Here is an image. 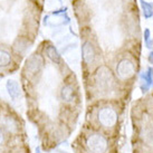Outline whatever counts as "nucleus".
Listing matches in <instances>:
<instances>
[{
	"label": "nucleus",
	"instance_id": "11",
	"mask_svg": "<svg viewBox=\"0 0 153 153\" xmlns=\"http://www.w3.org/2000/svg\"><path fill=\"white\" fill-rule=\"evenodd\" d=\"M141 10L145 19H151L153 17V4L148 2L145 0H140Z\"/></svg>",
	"mask_w": 153,
	"mask_h": 153
},
{
	"label": "nucleus",
	"instance_id": "9",
	"mask_svg": "<svg viewBox=\"0 0 153 153\" xmlns=\"http://www.w3.org/2000/svg\"><path fill=\"white\" fill-rule=\"evenodd\" d=\"M75 93L76 91L74 88V86L72 84H65L63 87H62V91H60V96H62V100L66 103H71L74 101L75 98Z\"/></svg>",
	"mask_w": 153,
	"mask_h": 153
},
{
	"label": "nucleus",
	"instance_id": "18",
	"mask_svg": "<svg viewBox=\"0 0 153 153\" xmlns=\"http://www.w3.org/2000/svg\"><path fill=\"white\" fill-rule=\"evenodd\" d=\"M137 153H153L152 151H150V150H145V149H141L137 151Z\"/></svg>",
	"mask_w": 153,
	"mask_h": 153
},
{
	"label": "nucleus",
	"instance_id": "15",
	"mask_svg": "<svg viewBox=\"0 0 153 153\" xmlns=\"http://www.w3.org/2000/svg\"><path fill=\"white\" fill-rule=\"evenodd\" d=\"M144 43H145V46L146 48H149L151 49L153 46V40L151 39V30L149 28H146L144 30Z\"/></svg>",
	"mask_w": 153,
	"mask_h": 153
},
{
	"label": "nucleus",
	"instance_id": "19",
	"mask_svg": "<svg viewBox=\"0 0 153 153\" xmlns=\"http://www.w3.org/2000/svg\"><path fill=\"white\" fill-rule=\"evenodd\" d=\"M36 152H37V153H42V152H40V149H39V148L37 150H36Z\"/></svg>",
	"mask_w": 153,
	"mask_h": 153
},
{
	"label": "nucleus",
	"instance_id": "5",
	"mask_svg": "<svg viewBox=\"0 0 153 153\" xmlns=\"http://www.w3.org/2000/svg\"><path fill=\"white\" fill-rule=\"evenodd\" d=\"M82 57L87 67L95 65L98 57L97 47L92 39H85L82 44Z\"/></svg>",
	"mask_w": 153,
	"mask_h": 153
},
{
	"label": "nucleus",
	"instance_id": "12",
	"mask_svg": "<svg viewBox=\"0 0 153 153\" xmlns=\"http://www.w3.org/2000/svg\"><path fill=\"white\" fill-rule=\"evenodd\" d=\"M7 89H8L9 95L13 100H16L19 96V94H20V92H19V86H18V84L15 81H9L7 83Z\"/></svg>",
	"mask_w": 153,
	"mask_h": 153
},
{
	"label": "nucleus",
	"instance_id": "2",
	"mask_svg": "<svg viewBox=\"0 0 153 153\" xmlns=\"http://www.w3.org/2000/svg\"><path fill=\"white\" fill-rule=\"evenodd\" d=\"M93 85L98 94L110 96L119 92L121 83L117 81L113 69L106 65H101L93 74Z\"/></svg>",
	"mask_w": 153,
	"mask_h": 153
},
{
	"label": "nucleus",
	"instance_id": "3",
	"mask_svg": "<svg viewBox=\"0 0 153 153\" xmlns=\"http://www.w3.org/2000/svg\"><path fill=\"white\" fill-rule=\"evenodd\" d=\"M121 108L119 103L114 101H105L96 112V121L100 128L105 131H113L119 125Z\"/></svg>",
	"mask_w": 153,
	"mask_h": 153
},
{
	"label": "nucleus",
	"instance_id": "13",
	"mask_svg": "<svg viewBox=\"0 0 153 153\" xmlns=\"http://www.w3.org/2000/svg\"><path fill=\"white\" fill-rule=\"evenodd\" d=\"M46 54H47V56L51 58L54 63H59L60 62V56H59V54L57 53V51L55 49V47L54 46H48L47 47V49H46Z\"/></svg>",
	"mask_w": 153,
	"mask_h": 153
},
{
	"label": "nucleus",
	"instance_id": "8",
	"mask_svg": "<svg viewBox=\"0 0 153 153\" xmlns=\"http://www.w3.org/2000/svg\"><path fill=\"white\" fill-rule=\"evenodd\" d=\"M153 86V67H149L146 71L140 74V87L143 93H148Z\"/></svg>",
	"mask_w": 153,
	"mask_h": 153
},
{
	"label": "nucleus",
	"instance_id": "4",
	"mask_svg": "<svg viewBox=\"0 0 153 153\" xmlns=\"http://www.w3.org/2000/svg\"><path fill=\"white\" fill-rule=\"evenodd\" d=\"M85 146L91 153H108L111 144L108 137L104 133L94 131L86 136Z\"/></svg>",
	"mask_w": 153,
	"mask_h": 153
},
{
	"label": "nucleus",
	"instance_id": "14",
	"mask_svg": "<svg viewBox=\"0 0 153 153\" xmlns=\"http://www.w3.org/2000/svg\"><path fill=\"white\" fill-rule=\"evenodd\" d=\"M10 62V55L9 53L4 51H0V66H6Z\"/></svg>",
	"mask_w": 153,
	"mask_h": 153
},
{
	"label": "nucleus",
	"instance_id": "6",
	"mask_svg": "<svg viewBox=\"0 0 153 153\" xmlns=\"http://www.w3.org/2000/svg\"><path fill=\"white\" fill-rule=\"evenodd\" d=\"M139 134L143 144H153V122L150 120H143L141 126L139 128Z\"/></svg>",
	"mask_w": 153,
	"mask_h": 153
},
{
	"label": "nucleus",
	"instance_id": "1",
	"mask_svg": "<svg viewBox=\"0 0 153 153\" xmlns=\"http://www.w3.org/2000/svg\"><path fill=\"white\" fill-rule=\"evenodd\" d=\"M113 72L121 84H128L134 81L139 72V63L134 54L128 51H120L116 55Z\"/></svg>",
	"mask_w": 153,
	"mask_h": 153
},
{
	"label": "nucleus",
	"instance_id": "10",
	"mask_svg": "<svg viewBox=\"0 0 153 153\" xmlns=\"http://www.w3.org/2000/svg\"><path fill=\"white\" fill-rule=\"evenodd\" d=\"M43 66V59L39 56H33L29 59V62H27V69L30 72L31 75L36 74L37 72L40 71V68Z\"/></svg>",
	"mask_w": 153,
	"mask_h": 153
},
{
	"label": "nucleus",
	"instance_id": "17",
	"mask_svg": "<svg viewBox=\"0 0 153 153\" xmlns=\"http://www.w3.org/2000/svg\"><path fill=\"white\" fill-rule=\"evenodd\" d=\"M4 132L1 131V128H0V145L4 143Z\"/></svg>",
	"mask_w": 153,
	"mask_h": 153
},
{
	"label": "nucleus",
	"instance_id": "16",
	"mask_svg": "<svg viewBox=\"0 0 153 153\" xmlns=\"http://www.w3.org/2000/svg\"><path fill=\"white\" fill-rule=\"evenodd\" d=\"M148 60H149V63L153 66V51H150L149 56H148Z\"/></svg>",
	"mask_w": 153,
	"mask_h": 153
},
{
	"label": "nucleus",
	"instance_id": "7",
	"mask_svg": "<svg viewBox=\"0 0 153 153\" xmlns=\"http://www.w3.org/2000/svg\"><path fill=\"white\" fill-rule=\"evenodd\" d=\"M74 11L76 17L78 18V20L82 22L83 24H85L89 20V9L87 7V4L83 1V0H75L74 1Z\"/></svg>",
	"mask_w": 153,
	"mask_h": 153
}]
</instances>
